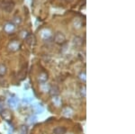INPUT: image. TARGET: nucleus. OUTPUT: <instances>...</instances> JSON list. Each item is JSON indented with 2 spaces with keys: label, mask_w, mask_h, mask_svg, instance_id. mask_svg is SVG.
Masks as SVG:
<instances>
[{
  "label": "nucleus",
  "mask_w": 135,
  "mask_h": 134,
  "mask_svg": "<svg viewBox=\"0 0 135 134\" xmlns=\"http://www.w3.org/2000/svg\"><path fill=\"white\" fill-rule=\"evenodd\" d=\"M66 129L64 127H57L54 129V133L55 134H65Z\"/></svg>",
  "instance_id": "nucleus-1"
},
{
  "label": "nucleus",
  "mask_w": 135,
  "mask_h": 134,
  "mask_svg": "<svg viewBox=\"0 0 135 134\" xmlns=\"http://www.w3.org/2000/svg\"><path fill=\"white\" fill-rule=\"evenodd\" d=\"M8 103H9L10 106L15 107V106H16V105H17V99H16V98H11V99H9Z\"/></svg>",
  "instance_id": "nucleus-3"
},
{
  "label": "nucleus",
  "mask_w": 135,
  "mask_h": 134,
  "mask_svg": "<svg viewBox=\"0 0 135 134\" xmlns=\"http://www.w3.org/2000/svg\"><path fill=\"white\" fill-rule=\"evenodd\" d=\"M13 8H14V5L12 4V3H10V2L6 3V4L5 5V6H4V9H5V11L6 12H11L12 10H13Z\"/></svg>",
  "instance_id": "nucleus-2"
}]
</instances>
